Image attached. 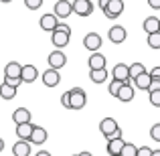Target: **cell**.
<instances>
[{
	"label": "cell",
	"instance_id": "6da1fadb",
	"mask_svg": "<svg viewBox=\"0 0 160 156\" xmlns=\"http://www.w3.org/2000/svg\"><path fill=\"white\" fill-rule=\"evenodd\" d=\"M69 39H71V28L67 24L59 23V27L51 33V43L55 45V49H65L69 45Z\"/></svg>",
	"mask_w": 160,
	"mask_h": 156
},
{
	"label": "cell",
	"instance_id": "7a4b0ae2",
	"mask_svg": "<svg viewBox=\"0 0 160 156\" xmlns=\"http://www.w3.org/2000/svg\"><path fill=\"white\" fill-rule=\"evenodd\" d=\"M71 93V109H83L87 103V93L81 89V87H73L69 89Z\"/></svg>",
	"mask_w": 160,
	"mask_h": 156
},
{
	"label": "cell",
	"instance_id": "3957f363",
	"mask_svg": "<svg viewBox=\"0 0 160 156\" xmlns=\"http://www.w3.org/2000/svg\"><path fill=\"white\" fill-rule=\"evenodd\" d=\"M47 63H49V67L51 69H63V67L67 65V57H65V53L61 51V49H55V51L49 53V59H47Z\"/></svg>",
	"mask_w": 160,
	"mask_h": 156
},
{
	"label": "cell",
	"instance_id": "277c9868",
	"mask_svg": "<svg viewBox=\"0 0 160 156\" xmlns=\"http://www.w3.org/2000/svg\"><path fill=\"white\" fill-rule=\"evenodd\" d=\"M41 28H43L45 33H53L55 28L59 27V16L55 14V12H47V14L41 16Z\"/></svg>",
	"mask_w": 160,
	"mask_h": 156
},
{
	"label": "cell",
	"instance_id": "5b68a950",
	"mask_svg": "<svg viewBox=\"0 0 160 156\" xmlns=\"http://www.w3.org/2000/svg\"><path fill=\"white\" fill-rule=\"evenodd\" d=\"M126 37H128V33H126V28L122 27V24H113L108 31V39L112 41L113 45H122L126 41Z\"/></svg>",
	"mask_w": 160,
	"mask_h": 156
},
{
	"label": "cell",
	"instance_id": "8992f818",
	"mask_svg": "<svg viewBox=\"0 0 160 156\" xmlns=\"http://www.w3.org/2000/svg\"><path fill=\"white\" fill-rule=\"evenodd\" d=\"M112 79H118V81L130 83V65H126V63H118V65H113V69H112Z\"/></svg>",
	"mask_w": 160,
	"mask_h": 156
},
{
	"label": "cell",
	"instance_id": "52a82bcc",
	"mask_svg": "<svg viewBox=\"0 0 160 156\" xmlns=\"http://www.w3.org/2000/svg\"><path fill=\"white\" fill-rule=\"evenodd\" d=\"M53 12L59 16V20H65L67 16H71V12H73V2H69V0H57Z\"/></svg>",
	"mask_w": 160,
	"mask_h": 156
},
{
	"label": "cell",
	"instance_id": "ba28073f",
	"mask_svg": "<svg viewBox=\"0 0 160 156\" xmlns=\"http://www.w3.org/2000/svg\"><path fill=\"white\" fill-rule=\"evenodd\" d=\"M73 12L77 16H89L93 12V2L91 0H73Z\"/></svg>",
	"mask_w": 160,
	"mask_h": 156
},
{
	"label": "cell",
	"instance_id": "9c48e42d",
	"mask_svg": "<svg viewBox=\"0 0 160 156\" xmlns=\"http://www.w3.org/2000/svg\"><path fill=\"white\" fill-rule=\"evenodd\" d=\"M83 47H85L87 51L95 53L98 49H102V37H99L98 33H87V35L83 37Z\"/></svg>",
	"mask_w": 160,
	"mask_h": 156
},
{
	"label": "cell",
	"instance_id": "30bf717a",
	"mask_svg": "<svg viewBox=\"0 0 160 156\" xmlns=\"http://www.w3.org/2000/svg\"><path fill=\"white\" fill-rule=\"evenodd\" d=\"M4 79H22V65L16 61H10L4 67Z\"/></svg>",
	"mask_w": 160,
	"mask_h": 156
},
{
	"label": "cell",
	"instance_id": "8fae6325",
	"mask_svg": "<svg viewBox=\"0 0 160 156\" xmlns=\"http://www.w3.org/2000/svg\"><path fill=\"white\" fill-rule=\"evenodd\" d=\"M124 12V0H109L108 8L103 10V14L108 18H118V16Z\"/></svg>",
	"mask_w": 160,
	"mask_h": 156
},
{
	"label": "cell",
	"instance_id": "7c38bea8",
	"mask_svg": "<svg viewBox=\"0 0 160 156\" xmlns=\"http://www.w3.org/2000/svg\"><path fill=\"white\" fill-rule=\"evenodd\" d=\"M59 81H61V75H59L57 69H51V67H49V69L43 73V83L47 87H57Z\"/></svg>",
	"mask_w": 160,
	"mask_h": 156
},
{
	"label": "cell",
	"instance_id": "4fadbf2b",
	"mask_svg": "<svg viewBox=\"0 0 160 156\" xmlns=\"http://www.w3.org/2000/svg\"><path fill=\"white\" fill-rule=\"evenodd\" d=\"M47 138H49L47 130H45L43 126H35V130H32V136H31V144L41 146V144H45V142H47Z\"/></svg>",
	"mask_w": 160,
	"mask_h": 156
},
{
	"label": "cell",
	"instance_id": "5bb4252c",
	"mask_svg": "<svg viewBox=\"0 0 160 156\" xmlns=\"http://www.w3.org/2000/svg\"><path fill=\"white\" fill-rule=\"evenodd\" d=\"M12 154L14 156H31V140H18L12 146Z\"/></svg>",
	"mask_w": 160,
	"mask_h": 156
},
{
	"label": "cell",
	"instance_id": "9a60e30c",
	"mask_svg": "<svg viewBox=\"0 0 160 156\" xmlns=\"http://www.w3.org/2000/svg\"><path fill=\"white\" fill-rule=\"evenodd\" d=\"M31 118H32V113L28 112L27 108H16L14 112H12V120H14V124H16V126L31 122Z\"/></svg>",
	"mask_w": 160,
	"mask_h": 156
},
{
	"label": "cell",
	"instance_id": "2e32d148",
	"mask_svg": "<svg viewBox=\"0 0 160 156\" xmlns=\"http://www.w3.org/2000/svg\"><path fill=\"white\" fill-rule=\"evenodd\" d=\"M32 130H35L32 122H27V124H18V126H16V136H18V140H31Z\"/></svg>",
	"mask_w": 160,
	"mask_h": 156
},
{
	"label": "cell",
	"instance_id": "e0dca14e",
	"mask_svg": "<svg viewBox=\"0 0 160 156\" xmlns=\"http://www.w3.org/2000/svg\"><path fill=\"white\" fill-rule=\"evenodd\" d=\"M126 142L122 138H113V140H108V154L109 156H120L122 150H124Z\"/></svg>",
	"mask_w": 160,
	"mask_h": 156
},
{
	"label": "cell",
	"instance_id": "ac0fdd59",
	"mask_svg": "<svg viewBox=\"0 0 160 156\" xmlns=\"http://www.w3.org/2000/svg\"><path fill=\"white\" fill-rule=\"evenodd\" d=\"M118 128H120V126H118V122L113 120V118H103V120L99 122V130H102L103 136H109V134L116 132Z\"/></svg>",
	"mask_w": 160,
	"mask_h": 156
},
{
	"label": "cell",
	"instance_id": "d6986e66",
	"mask_svg": "<svg viewBox=\"0 0 160 156\" xmlns=\"http://www.w3.org/2000/svg\"><path fill=\"white\" fill-rule=\"evenodd\" d=\"M87 63H89V69H103V67H106V55L95 51V53L89 55V61Z\"/></svg>",
	"mask_w": 160,
	"mask_h": 156
},
{
	"label": "cell",
	"instance_id": "ffe728a7",
	"mask_svg": "<svg viewBox=\"0 0 160 156\" xmlns=\"http://www.w3.org/2000/svg\"><path fill=\"white\" fill-rule=\"evenodd\" d=\"M39 77V71L35 65H22V83H32Z\"/></svg>",
	"mask_w": 160,
	"mask_h": 156
},
{
	"label": "cell",
	"instance_id": "44dd1931",
	"mask_svg": "<svg viewBox=\"0 0 160 156\" xmlns=\"http://www.w3.org/2000/svg\"><path fill=\"white\" fill-rule=\"evenodd\" d=\"M118 99L124 102V103H130L134 99V87L130 85V83H124L122 89H120V93H118Z\"/></svg>",
	"mask_w": 160,
	"mask_h": 156
},
{
	"label": "cell",
	"instance_id": "7402d4cb",
	"mask_svg": "<svg viewBox=\"0 0 160 156\" xmlns=\"http://www.w3.org/2000/svg\"><path fill=\"white\" fill-rule=\"evenodd\" d=\"M150 83H152V75H150L148 71H146V73H142V75H138V77L134 79V85H136L138 89H144V91H148Z\"/></svg>",
	"mask_w": 160,
	"mask_h": 156
},
{
	"label": "cell",
	"instance_id": "603a6c76",
	"mask_svg": "<svg viewBox=\"0 0 160 156\" xmlns=\"http://www.w3.org/2000/svg\"><path fill=\"white\" fill-rule=\"evenodd\" d=\"M16 89H18V87H14V85H10V83H0V98L2 99H12V98H16Z\"/></svg>",
	"mask_w": 160,
	"mask_h": 156
},
{
	"label": "cell",
	"instance_id": "cb8c5ba5",
	"mask_svg": "<svg viewBox=\"0 0 160 156\" xmlns=\"http://www.w3.org/2000/svg\"><path fill=\"white\" fill-rule=\"evenodd\" d=\"M142 28H144V33H158L160 31V18L156 16H148V18L144 20V24H142Z\"/></svg>",
	"mask_w": 160,
	"mask_h": 156
},
{
	"label": "cell",
	"instance_id": "d4e9b609",
	"mask_svg": "<svg viewBox=\"0 0 160 156\" xmlns=\"http://www.w3.org/2000/svg\"><path fill=\"white\" fill-rule=\"evenodd\" d=\"M89 79L95 83V85L103 83L108 79V69L106 67H103V69H89Z\"/></svg>",
	"mask_w": 160,
	"mask_h": 156
},
{
	"label": "cell",
	"instance_id": "484cf974",
	"mask_svg": "<svg viewBox=\"0 0 160 156\" xmlns=\"http://www.w3.org/2000/svg\"><path fill=\"white\" fill-rule=\"evenodd\" d=\"M142 73H146V67L142 65V63H132V65H130V81H134V79Z\"/></svg>",
	"mask_w": 160,
	"mask_h": 156
},
{
	"label": "cell",
	"instance_id": "4316f807",
	"mask_svg": "<svg viewBox=\"0 0 160 156\" xmlns=\"http://www.w3.org/2000/svg\"><path fill=\"white\" fill-rule=\"evenodd\" d=\"M146 43H148L150 49H160V31L158 33H150L146 37Z\"/></svg>",
	"mask_w": 160,
	"mask_h": 156
},
{
	"label": "cell",
	"instance_id": "83f0119b",
	"mask_svg": "<svg viewBox=\"0 0 160 156\" xmlns=\"http://www.w3.org/2000/svg\"><path fill=\"white\" fill-rule=\"evenodd\" d=\"M122 85H124V81H118V79H113V81H109V87H108L109 95H113V98H118V93H120Z\"/></svg>",
	"mask_w": 160,
	"mask_h": 156
},
{
	"label": "cell",
	"instance_id": "f1b7e54d",
	"mask_svg": "<svg viewBox=\"0 0 160 156\" xmlns=\"http://www.w3.org/2000/svg\"><path fill=\"white\" fill-rule=\"evenodd\" d=\"M120 156H138V146H134V144H130V142H126V146H124V150H122Z\"/></svg>",
	"mask_w": 160,
	"mask_h": 156
},
{
	"label": "cell",
	"instance_id": "f546056e",
	"mask_svg": "<svg viewBox=\"0 0 160 156\" xmlns=\"http://www.w3.org/2000/svg\"><path fill=\"white\" fill-rule=\"evenodd\" d=\"M24 4H27L28 10H39L43 6V0H24Z\"/></svg>",
	"mask_w": 160,
	"mask_h": 156
},
{
	"label": "cell",
	"instance_id": "4dcf8cb0",
	"mask_svg": "<svg viewBox=\"0 0 160 156\" xmlns=\"http://www.w3.org/2000/svg\"><path fill=\"white\" fill-rule=\"evenodd\" d=\"M150 138H152L154 142H160V124H154L152 128H150Z\"/></svg>",
	"mask_w": 160,
	"mask_h": 156
},
{
	"label": "cell",
	"instance_id": "1f68e13d",
	"mask_svg": "<svg viewBox=\"0 0 160 156\" xmlns=\"http://www.w3.org/2000/svg\"><path fill=\"white\" fill-rule=\"evenodd\" d=\"M150 103L154 108H160V89L158 91H150Z\"/></svg>",
	"mask_w": 160,
	"mask_h": 156
},
{
	"label": "cell",
	"instance_id": "d6a6232c",
	"mask_svg": "<svg viewBox=\"0 0 160 156\" xmlns=\"http://www.w3.org/2000/svg\"><path fill=\"white\" fill-rule=\"evenodd\" d=\"M154 150L150 146H138V156H152Z\"/></svg>",
	"mask_w": 160,
	"mask_h": 156
},
{
	"label": "cell",
	"instance_id": "836d02e7",
	"mask_svg": "<svg viewBox=\"0 0 160 156\" xmlns=\"http://www.w3.org/2000/svg\"><path fill=\"white\" fill-rule=\"evenodd\" d=\"M61 103H63V108L71 109V93H69V91H65V93L61 95Z\"/></svg>",
	"mask_w": 160,
	"mask_h": 156
},
{
	"label": "cell",
	"instance_id": "e575fe53",
	"mask_svg": "<svg viewBox=\"0 0 160 156\" xmlns=\"http://www.w3.org/2000/svg\"><path fill=\"white\" fill-rule=\"evenodd\" d=\"M158 89H160V79L152 77V83H150V87H148V93L150 91H158Z\"/></svg>",
	"mask_w": 160,
	"mask_h": 156
},
{
	"label": "cell",
	"instance_id": "d590c367",
	"mask_svg": "<svg viewBox=\"0 0 160 156\" xmlns=\"http://www.w3.org/2000/svg\"><path fill=\"white\" fill-rule=\"evenodd\" d=\"M113 138H122V130L120 128H118L116 132H112L109 136H106V140H113Z\"/></svg>",
	"mask_w": 160,
	"mask_h": 156
},
{
	"label": "cell",
	"instance_id": "8d00e7d4",
	"mask_svg": "<svg viewBox=\"0 0 160 156\" xmlns=\"http://www.w3.org/2000/svg\"><path fill=\"white\" fill-rule=\"evenodd\" d=\"M148 6L154 10H160V0H148Z\"/></svg>",
	"mask_w": 160,
	"mask_h": 156
},
{
	"label": "cell",
	"instance_id": "74e56055",
	"mask_svg": "<svg viewBox=\"0 0 160 156\" xmlns=\"http://www.w3.org/2000/svg\"><path fill=\"white\" fill-rule=\"evenodd\" d=\"M150 75H152V77H156V79H160V65L152 67V71H150Z\"/></svg>",
	"mask_w": 160,
	"mask_h": 156
},
{
	"label": "cell",
	"instance_id": "f35d334b",
	"mask_svg": "<svg viewBox=\"0 0 160 156\" xmlns=\"http://www.w3.org/2000/svg\"><path fill=\"white\" fill-rule=\"evenodd\" d=\"M6 83H10V85H14V87H18L20 83H22V79H4Z\"/></svg>",
	"mask_w": 160,
	"mask_h": 156
},
{
	"label": "cell",
	"instance_id": "ab89813d",
	"mask_svg": "<svg viewBox=\"0 0 160 156\" xmlns=\"http://www.w3.org/2000/svg\"><path fill=\"white\" fill-rule=\"evenodd\" d=\"M108 4H109V0H98V6L102 8V12H103V10L108 8Z\"/></svg>",
	"mask_w": 160,
	"mask_h": 156
},
{
	"label": "cell",
	"instance_id": "60d3db41",
	"mask_svg": "<svg viewBox=\"0 0 160 156\" xmlns=\"http://www.w3.org/2000/svg\"><path fill=\"white\" fill-rule=\"evenodd\" d=\"M35 156H53L51 152H47V150H39V152H37Z\"/></svg>",
	"mask_w": 160,
	"mask_h": 156
},
{
	"label": "cell",
	"instance_id": "b9f144b4",
	"mask_svg": "<svg viewBox=\"0 0 160 156\" xmlns=\"http://www.w3.org/2000/svg\"><path fill=\"white\" fill-rule=\"evenodd\" d=\"M77 156H93V154H91V152H79Z\"/></svg>",
	"mask_w": 160,
	"mask_h": 156
},
{
	"label": "cell",
	"instance_id": "7bdbcfd3",
	"mask_svg": "<svg viewBox=\"0 0 160 156\" xmlns=\"http://www.w3.org/2000/svg\"><path fill=\"white\" fill-rule=\"evenodd\" d=\"M2 150H4V140L0 138V152H2Z\"/></svg>",
	"mask_w": 160,
	"mask_h": 156
},
{
	"label": "cell",
	"instance_id": "ee69618b",
	"mask_svg": "<svg viewBox=\"0 0 160 156\" xmlns=\"http://www.w3.org/2000/svg\"><path fill=\"white\" fill-rule=\"evenodd\" d=\"M152 156H160V150H154V152H152Z\"/></svg>",
	"mask_w": 160,
	"mask_h": 156
},
{
	"label": "cell",
	"instance_id": "f6af8a7d",
	"mask_svg": "<svg viewBox=\"0 0 160 156\" xmlns=\"http://www.w3.org/2000/svg\"><path fill=\"white\" fill-rule=\"evenodd\" d=\"M0 2H4V4H8V2H12V0H0Z\"/></svg>",
	"mask_w": 160,
	"mask_h": 156
},
{
	"label": "cell",
	"instance_id": "bcb514c9",
	"mask_svg": "<svg viewBox=\"0 0 160 156\" xmlns=\"http://www.w3.org/2000/svg\"><path fill=\"white\" fill-rule=\"evenodd\" d=\"M73 156H77V154H73Z\"/></svg>",
	"mask_w": 160,
	"mask_h": 156
}]
</instances>
